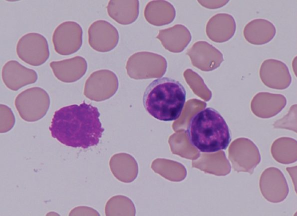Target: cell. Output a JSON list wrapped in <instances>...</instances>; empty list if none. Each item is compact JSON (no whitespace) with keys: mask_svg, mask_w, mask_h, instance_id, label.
Masks as SVG:
<instances>
[{"mask_svg":"<svg viewBox=\"0 0 297 216\" xmlns=\"http://www.w3.org/2000/svg\"><path fill=\"white\" fill-rule=\"evenodd\" d=\"M16 52L18 58L32 66H39L49 57L47 40L42 34L35 32L27 33L18 40Z\"/></svg>","mask_w":297,"mask_h":216,"instance_id":"cell-5","label":"cell"},{"mask_svg":"<svg viewBox=\"0 0 297 216\" xmlns=\"http://www.w3.org/2000/svg\"><path fill=\"white\" fill-rule=\"evenodd\" d=\"M49 66L55 78L65 83L78 80L83 76L87 70L86 60L79 56L61 60L52 61Z\"/></svg>","mask_w":297,"mask_h":216,"instance_id":"cell-8","label":"cell"},{"mask_svg":"<svg viewBox=\"0 0 297 216\" xmlns=\"http://www.w3.org/2000/svg\"><path fill=\"white\" fill-rule=\"evenodd\" d=\"M0 133H6L10 130L15 124V116L7 106L0 104Z\"/></svg>","mask_w":297,"mask_h":216,"instance_id":"cell-10","label":"cell"},{"mask_svg":"<svg viewBox=\"0 0 297 216\" xmlns=\"http://www.w3.org/2000/svg\"><path fill=\"white\" fill-rule=\"evenodd\" d=\"M1 77L5 86L13 91L35 83L38 78L35 70L24 66L15 60H9L3 65Z\"/></svg>","mask_w":297,"mask_h":216,"instance_id":"cell-7","label":"cell"},{"mask_svg":"<svg viewBox=\"0 0 297 216\" xmlns=\"http://www.w3.org/2000/svg\"><path fill=\"white\" fill-rule=\"evenodd\" d=\"M109 24L99 20L92 23L88 29V42L94 50L104 52L108 50L110 37L109 36Z\"/></svg>","mask_w":297,"mask_h":216,"instance_id":"cell-9","label":"cell"},{"mask_svg":"<svg viewBox=\"0 0 297 216\" xmlns=\"http://www.w3.org/2000/svg\"><path fill=\"white\" fill-rule=\"evenodd\" d=\"M186 98L184 86L177 80L162 77L152 80L143 95V105L154 118L163 122L177 120Z\"/></svg>","mask_w":297,"mask_h":216,"instance_id":"cell-3","label":"cell"},{"mask_svg":"<svg viewBox=\"0 0 297 216\" xmlns=\"http://www.w3.org/2000/svg\"><path fill=\"white\" fill-rule=\"evenodd\" d=\"M92 210L86 206H78L72 209L69 214V216H86L90 215Z\"/></svg>","mask_w":297,"mask_h":216,"instance_id":"cell-11","label":"cell"},{"mask_svg":"<svg viewBox=\"0 0 297 216\" xmlns=\"http://www.w3.org/2000/svg\"><path fill=\"white\" fill-rule=\"evenodd\" d=\"M97 107L85 102L61 108L53 116L49 130L61 144L74 148L98 145L104 128Z\"/></svg>","mask_w":297,"mask_h":216,"instance_id":"cell-1","label":"cell"},{"mask_svg":"<svg viewBox=\"0 0 297 216\" xmlns=\"http://www.w3.org/2000/svg\"><path fill=\"white\" fill-rule=\"evenodd\" d=\"M50 100L43 88L34 86L24 90L15 98L14 105L20 117L27 122H35L47 114Z\"/></svg>","mask_w":297,"mask_h":216,"instance_id":"cell-4","label":"cell"},{"mask_svg":"<svg viewBox=\"0 0 297 216\" xmlns=\"http://www.w3.org/2000/svg\"><path fill=\"white\" fill-rule=\"evenodd\" d=\"M82 27L78 22L68 20L60 23L52 34L55 51L63 56L77 52L82 44Z\"/></svg>","mask_w":297,"mask_h":216,"instance_id":"cell-6","label":"cell"},{"mask_svg":"<svg viewBox=\"0 0 297 216\" xmlns=\"http://www.w3.org/2000/svg\"><path fill=\"white\" fill-rule=\"evenodd\" d=\"M186 134L190 144L203 153L211 154L228 147L231 136L224 118L215 109L206 108L190 120Z\"/></svg>","mask_w":297,"mask_h":216,"instance_id":"cell-2","label":"cell"}]
</instances>
